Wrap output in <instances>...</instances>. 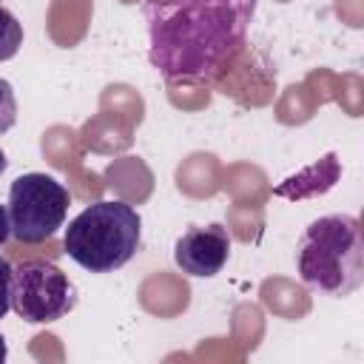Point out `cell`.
Returning <instances> with one entry per match:
<instances>
[{
  "mask_svg": "<svg viewBox=\"0 0 364 364\" xmlns=\"http://www.w3.org/2000/svg\"><path fill=\"white\" fill-rule=\"evenodd\" d=\"M148 60L168 80H202L245 43L256 0H145Z\"/></svg>",
  "mask_w": 364,
  "mask_h": 364,
  "instance_id": "1",
  "label": "cell"
},
{
  "mask_svg": "<svg viewBox=\"0 0 364 364\" xmlns=\"http://www.w3.org/2000/svg\"><path fill=\"white\" fill-rule=\"evenodd\" d=\"M296 270L307 290L327 299H347L364 282L361 222L353 213L313 219L296 247Z\"/></svg>",
  "mask_w": 364,
  "mask_h": 364,
  "instance_id": "2",
  "label": "cell"
},
{
  "mask_svg": "<svg viewBox=\"0 0 364 364\" xmlns=\"http://www.w3.org/2000/svg\"><path fill=\"white\" fill-rule=\"evenodd\" d=\"M142 242V216L122 199H100L82 208L63 233V250L88 273L125 267Z\"/></svg>",
  "mask_w": 364,
  "mask_h": 364,
  "instance_id": "3",
  "label": "cell"
},
{
  "mask_svg": "<svg viewBox=\"0 0 364 364\" xmlns=\"http://www.w3.org/2000/svg\"><path fill=\"white\" fill-rule=\"evenodd\" d=\"M68 205H71V193L57 176L40 171L17 176L9 188V202H6L11 236L26 245L51 239L65 225Z\"/></svg>",
  "mask_w": 364,
  "mask_h": 364,
  "instance_id": "4",
  "label": "cell"
},
{
  "mask_svg": "<svg viewBox=\"0 0 364 364\" xmlns=\"http://www.w3.org/2000/svg\"><path fill=\"white\" fill-rule=\"evenodd\" d=\"M11 310L28 324H51L65 318L77 301V284L54 264L43 259L11 267Z\"/></svg>",
  "mask_w": 364,
  "mask_h": 364,
  "instance_id": "5",
  "label": "cell"
},
{
  "mask_svg": "<svg viewBox=\"0 0 364 364\" xmlns=\"http://www.w3.org/2000/svg\"><path fill=\"white\" fill-rule=\"evenodd\" d=\"M230 233L222 222L191 225L173 245V262L193 279H213L230 259Z\"/></svg>",
  "mask_w": 364,
  "mask_h": 364,
  "instance_id": "6",
  "label": "cell"
},
{
  "mask_svg": "<svg viewBox=\"0 0 364 364\" xmlns=\"http://www.w3.org/2000/svg\"><path fill=\"white\" fill-rule=\"evenodd\" d=\"M20 46H23V23L6 6H0V63L17 57Z\"/></svg>",
  "mask_w": 364,
  "mask_h": 364,
  "instance_id": "7",
  "label": "cell"
},
{
  "mask_svg": "<svg viewBox=\"0 0 364 364\" xmlns=\"http://www.w3.org/2000/svg\"><path fill=\"white\" fill-rule=\"evenodd\" d=\"M17 122V97L9 80L0 77V134L11 131Z\"/></svg>",
  "mask_w": 364,
  "mask_h": 364,
  "instance_id": "8",
  "label": "cell"
},
{
  "mask_svg": "<svg viewBox=\"0 0 364 364\" xmlns=\"http://www.w3.org/2000/svg\"><path fill=\"white\" fill-rule=\"evenodd\" d=\"M9 293H11V264L0 256V318L11 310V299H9Z\"/></svg>",
  "mask_w": 364,
  "mask_h": 364,
  "instance_id": "9",
  "label": "cell"
},
{
  "mask_svg": "<svg viewBox=\"0 0 364 364\" xmlns=\"http://www.w3.org/2000/svg\"><path fill=\"white\" fill-rule=\"evenodd\" d=\"M11 239V222H9V208L0 205V245H6Z\"/></svg>",
  "mask_w": 364,
  "mask_h": 364,
  "instance_id": "10",
  "label": "cell"
},
{
  "mask_svg": "<svg viewBox=\"0 0 364 364\" xmlns=\"http://www.w3.org/2000/svg\"><path fill=\"white\" fill-rule=\"evenodd\" d=\"M6 358H9V347H6V338L0 333V364H6Z\"/></svg>",
  "mask_w": 364,
  "mask_h": 364,
  "instance_id": "11",
  "label": "cell"
},
{
  "mask_svg": "<svg viewBox=\"0 0 364 364\" xmlns=\"http://www.w3.org/2000/svg\"><path fill=\"white\" fill-rule=\"evenodd\" d=\"M6 165H9V159H6V154H3V148H0V173L6 171Z\"/></svg>",
  "mask_w": 364,
  "mask_h": 364,
  "instance_id": "12",
  "label": "cell"
}]
</instances>
